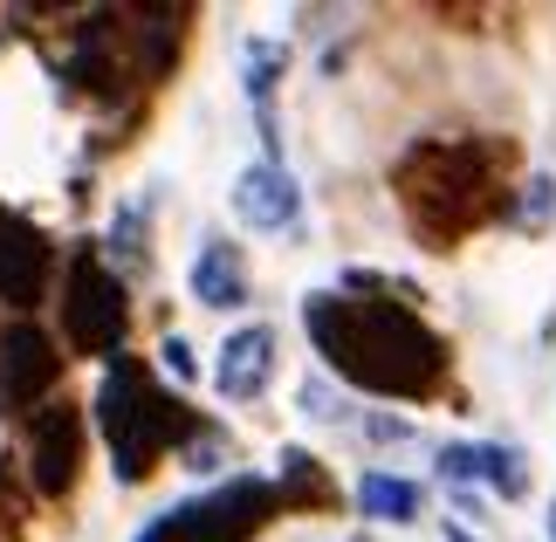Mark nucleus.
Masks as SVG:
<instances>
[{"label":"nucleus","instance_id":"1","mask_svg":"<svg viewBox=\"0 0 556 542\" xmlns=\"http://www.w3.org/2000/svg\"><path fill=\"white\" fill-rule=\"evenodd\" d=\"M303 323L316 337V351L337 378L365 385L378 399H419L433 392L446 371L440 337L426 330L413 310L399 302H351V295H309Z\"/></svg>","mask_w":556,"mask_h":542},{"label":"nucleus","instance_id":"2","mask_svg":"<svg viewBox=\"0 0 556 542\" xmlns=\"http://www.w3.org/2000/svg\"><path fill=\"white\" fill-rule=\"evenodd\" d=\"M97 426H103V440H111V461H117L124 481H144L159 453L192 432V412L179 399H165L131 357H117L111 371H103V392H97Z\"/></svg>","mask_w":556,"mask_h":542},{"label":"nucleus","instance_id":"3","mask_svg":"<svg viewBox=\"0 0 556 542\" xmlns=\"http://www.w3.org/2000/svg\"><path fill=\"white\" fill-rule=\"evenodd\" d=\"M268 508H275L268 481H227V488L200 494V502L165 508L138 542H241V535H254L268 522Z\"/></svg>","mask_w":556,"mask_h":542},{"label":"nucleus","instance_id":"4","mask_svg":"<svg viewBox=\"0 0 556 542\" xmlns=\"http://www.w3.org/2000/svg\"><path fill=\"white\" fill-rule=\"evenodd\" d=\"M62 323H70V343L90 357H117L124 343V281L97 262V254H83L70 268V295H62Z\"/></svg>","mask_w":556,"mask_h":542},{"label":"nucleus","instance_id":"5","mask_svg":"<svg viewBox=\"0 0 556 542\" xmlns=\"http://www.w3.org/2000/svg\"><path fill=\"white\" fill-rule=\"evenodd\" d=\"M76 461H83V412L76 405H41L35 412V432H28V474H35V488L41 494H70Z\"/></svg>","mask_w":556,"mask_h":542},{"label":"nucleus","instance_id":"6","mask_svg":"<svg viewBox=\"0 0 556 542\" xmlns=\"http://www.w3.org/2000/svg\"><path fill=\"white\" fill-rule=\"evenodd\" d=\"M55 371H62V357L35 323H14V330L0 337V405L8 412H28L55 385Z\"/></svg>","mask_w":556,"mask_h":542},{"label":"nucleus","instance_id":"7","mask_svg":"<svg viewBox=\"0 0 556 542\" xmlns=\"http://www.w3.org/2000/svg\"><path fill=\"white\" fill-rule=\"evenodd\" d=\"M41 275H49V241H41V227L21 220L14 206H0V302L28 310L41 295Z\"/></svg>","mask_w":556,"mask_h":542},{"label":"nucleus","instance_id":"8","mask_svg":"<svg viewBox=\"0 0 556 542\" xmlns=\"http://www.w3.org/2000/svg\"><path fill=\"white\" fill-rule=\"evenodd\" d=\"M233 213H241L248 227L275 234V227H295V213H303V192H295V179L268 159V165H248L241 179H233Z\"/></svg>","mask_w":556,"mask_h":542},{"label":"nucleus","instance_id":"9","mask_svg":"<svg viewBox=\"0 0 556 542\" xmlns=\"http://www.w3.org/2000/svg\"><path fill=\"white\" fill-rule=\"evenodd\" d=\"M268 378H275V330H268V323H248V330H233V337L220 343L213 385H220L227 399H254Z\"/></svg>","mask_w":556,"mask_h":542},{"label":"nucleus","instance_id":"10","mask_svg":"<svg viewBox=\"0 0 556 542\" xmlns=\"http://www.w3.org/2000/svg\"><path fill=\"white\" fill-rule=\"evenodd\" d=\"M446 474H454V481H488V488H502V494H522L529 488L516 446H446Z\"/></svg>","mask_w":556,"mask_h":542},{"label":"nucleus","instance_id":"11","mask_svg":"<svg viewBox=\"0 0 556 542\" xmlns=\"http://www.w3.org/2000/svg\"><path fill=\"white\" fill-rule=\"evenodd\" d=\"M192 295L213 302V310H233V302H248V275H241V254L227 241H206L200 262H192Z\"/></svg>","mask_w":556,"mask_h":542},{"label":"nucleus","instance_id":"12","mask_svg":"<svg viewBox=\"0 0 556 542\" xmlns=\"http://www.w3.org/2000/svg\"><path fill=\"white\" fill-rule=\"evenodd\" d=\"M357 508H365L371 522H413V515H419V488L399 481V474H365V481H357Z\"/></svg>","mask_w":556,"mask_h":542},{"label":"nucleus","instance_id":"13","mask_svg":"<svg viewBox=\"0 0 556 542\" xmlns=\"http://www.w3.org/2000/svg\"><path fill=\"white\" fill-rule=\"evenodd\" d=\"M275 76H282V41H254V49H248V97L268 103Z\"/></svg>","mask_w":556,"mask_h":542},{"label":"nucleus","instance_id":"14","mask_svg":"<svg viewBox=\"0 0 556 542\" xmlns=\"http://www.w3.org/2000/svg\"><path fill=\"white\" fill-rule=\"evenodd\" d=\"M165 371H173V378H192V351H186L179 337H165Z\"/></svg>","mask_w":556,"mask_h":542},{"label":"nucleus","instance_id":"15","mask_svg":"<svg viewBox=\"0 0 556 542\" xmlns=\"http://www.w3.org/2000/svg\"><path fill=\"white\" fill-rule=\"evenodd\" d=\"M446 542H475V535H467V529H446Z\"/></svg>","mask_w":556,"mask_h":542},{"label":"nucleus","instance_id":"16","mask_svg":"<svg viewBox=\"0 0 556 542\" xmlns=\"http://www.w3.org/2000/svg\"><path fill=\"white\" fill-rule=\"evenodd\" d=\"M549 542H556V508H549Z\"/></svg>","mask_w":556,"mask_h":542}]
</instances>
